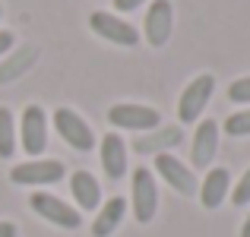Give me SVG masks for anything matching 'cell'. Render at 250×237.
Returning a JSON list of instances; mask_svg holds the SVG:
<instances>
[{
  "mask_svg": "<svg viewBox=\"0 0 250 237\" xmlns=\"http://www.w3.org/2000/svg\"><path fill=\"white\" fill-rule=\"evenodd\" d=\"M212 89H215V79L209 73H200L196 79H190V85L181 92V101H177V117H181V123L200 120L203 108H206L209 98H212Z\"/></svg>",
  "mask_w": 250,
  "mask_h": 237,
  "instance_id": "cell-1",
  "label": "cell"
},
{
  "mask_svg": "<svg viewBox=\"0 0 250 237\" xmlns=\"http://www.w3.org/2000/svg\"><path fill=\"white\" fill-rule=\"evenodd\" d=\"M63 174L67 171L57 158H32V161L16 164L10 171V180L19 183V187H42V183H57Z\"/></svg>",
  "mask_w": 250,
  "mask_h": 237,
  "instance_id": "cell-2",
  "label": "cell"
},
{
  "mask_svg": "<svg viewBox=\"0 0 250 237\" xmlns=\"http://www.w3.org/2000/svg\"><path fill=\"white\" fill-rule=\"evenodd\" d=\"M32 209H35V215H42L44 221H51V225L57 228H67V231H76V228L83 225L80 212H76L73 206H67L63 199H57V196L51 193H32Z\"/></svg>",
  "mask_w": 250,
  "mask_h": 237,
  "instance_id": "cell-3",
  "label": "cell"
},
{
  "mask_svg": "<svg viewBox=\"0 0 250 237\" xmlns=\"http://www.w3.org/2000/svg\"><path fill=\"white\" fill-rule=\"evenodd\" d=\"M54 127H57V133H61V139L67 142V146L80 149V152H89V149L95 146V133L89 130V123H85L76 111L57 108L54 111Z\"/></svg>",
  "mask_w": 250,
  "mask_h": 237,
  "instance_id": "cell-4",
  "label": "cell"
},
{
  "mask_svg": "<svg viewBox=\"0 0 250 237\" xmlns=\"http://www.w3.org/2000/svg\"><path fill=\"white\" fill-rule=\"evenodd\" d=\"M89 25L95 35H102L104 41L111 44H124V48H133V44H140V32L133 29L130 22H124L121 16H114V13H92L89 16Z\"/></svg>",
  "mask_w": 250,
  "mask_h": 237,
  "instance_id": "cell-5",
  "label": "cell"
},
{
  "mask_svg": "<svg viewBox=\"0 0 250 237\" xmlns=\"http://www.w3.org/2000/svg\"><path fill=\"white\" fill-rule=\"evenodd\" d=\"M155 209H159L155 177L149 174V168H136L133 171V215H136V221L149 225L155 218Z\"/></svg>",
  "mask_w": 250,
  "mask_h": 237,
  "instance_id": "cell-6",
  "label": "cell"
},
{
  "mask_svg": "<svg viewBox=\"0 0 250 237\" xmlns=\"http://www.w3.org/2000/svg\"><path fill=\"white\" fill-rule=\"evenodd\" d=\"M171 29H174V10H171V0H152L146 19H143L146 41L152 44V48H162V44H168Z\"/></svg>",
  "mask_w": 250,
  "mask_h": 237,
  "instance_id": "cell-7",
  "label": "cell"
},
{
  "mask_svg": "<svg viewBox=\"0 0 250 237\" xmlns=\"http://www.w3.org/2000/svg\"><path fill=\"white\" fill-rule=\"evenodd\" d=\"M108 120L117 130H136V133H143V130L159 127V111L146 108V104H114L108 111Z\"/></svg>",
  "mask_w": 250,
  "mask_h": 237,
  "instance_id": "cell-8",
  "label": "cell"
},
{
  "mask_svg": "<svg viewBox=\"0 0 250 237\" xmlns=\"http://www.w3.org/2000/svg\"><path fill=\"white\" fill-rule=\"evenodd\" d=\"M155 171L165 177V183L174 190V193H181V196H193L196 193L193 171H190L187 164H181L171 152H159V155H155Z\"/></svg>",
  "mask_w": 250,
  "mask_h": 237,
  "instance_id": "cell-9",
  "label": "cell"
},
{
  "mask_svg": "<svg viewBox=\"0 0 250 237\" xmlns=\"http://www.w3.org/2000/svg\"><path fill=\"white\" fill-rule=\"evenodd\" d=\"M48 146V117L38 104H29L22 111V149L29 155H42Z\"/></svg>",
  "mask_w": 250,
  "mask_h": 237,
  "instance_id": "cell-10",
  "label": "cell"
},
{
  "mask_svg": "<svg viewBox=\"0 0 250 237\" xmlns=\"http://www.w3.org/2000/svg\"><path fill=\"white\" fill-rule=\"evenodd\" d=\"M215 152H219V123L203 120L193 133V146H190V161L193 168H209Z\"/></svg>",
  "mask_w": 250,
  "mask_h": 237,
  "instance_id": "cell-11",
  "label": "cell"
},
{
  "mask_svg": "<svg viewBox=\"0 0 250 237\" xmlns=\"http://www.w3.org/2000/svg\"><path fill=\"white\" fill-rule=\"evenodd\" d=\"M228 190H231V174L228 168H209V174L200 183V202L206 209H219L225 202Z\"/></svg>",
  "mask_w": 250,
  "mask_h": 237,
  "instance_id": "cell-12",
  "label": "cell"
},
{
  "mask_svg": "<svg viewBox=\"0 0 250 237\" xmlns=\"http://www.w3.org/2000/svg\"><path fill=\"white\" fill-rule=\"evenodd\" d=\"M102 168L108 177H124V171H127V146H124V139L117 133H108L102 139Z\"/></svg>",
  "mask_w": 250,
  "mask_h": 237,
  "instance_id": "cell-13",
  "label": "cell"
},
{
  "mask_svg": "<svg viewBox=\"0 0 250 237\" xmlns=\"http://www.w3.org/2000/svg\"><path fill=\"white\" fill-rule=\"evenodd\" d=\"M70 190H73V199L80 202V209H98V202H102V187H98V180L89 174V171H73V177H70Z\"/></svg>",
  "mask_w": 250,
  "mask_h": 237,
  "instance_id": "cell-14",
  "label": "cell"
},
{
  "mask_svg": "<svg viewBox=\"0 0 250 237\" xmlns=\"http://www.w3.org/2000/svg\"><path fill=\"white\" fill-rule=\"evenodd\" d=\"M124 212H127V202H124L121 196L108 199L102 209H98L95 221H92V234H95V237H111L117 231V225L124 221Z\"/></svg>",
  "mask_w": 250,
  "mask_h": 237,
  "instance_id": "cell-15",
  "label": "cell"
},
{
  "mask_svg": "<svg viewBox=\"0 0 250 237\" xmlns=\"http://www.w3.org/2000/svg\"><path fill=\"white\" fill-rule=\"evenodd\" d=\"M181 139H184L181 127H165V130H159L155 136H143V139H136V152H159V149H165V146H177Z\"/></svg>",
  "mask_w": 250,
  "mask_h": 237,
  "instance_id": "cell-16",
  "label": "cell"
},
{
  "mask_svg": "<svg viewBox=\"0 0 250 237\" xmlns=\"http://www.w3.org/2000/svg\"><path fill=\"white\" fill-rule=\"evenodd\" d=\"M32 60H35V48H22V51H16V54H13L10 60L0 67V82H10V79H16L19 73H25V70L32 67Z\"/></svg>",
  "mask_w": 250,
  "mask_h": 237,
  "instance_id": "cell-17",
  "label": "cell"
},
{
  "mask_svg": "<svg viewBox=\"0 0 250 237\" xmlns=\"http://www.w3.org/2000/svg\"><path fill=\"white\" fill-rule=\"evenodd\" d=\"M16 152V120L10 108H0V158H10Z\"/></svg>",
  "mask_w": 250,
  "mask_h": 237,
  "instance_id": "cell-18",
  "label": "cell"
},
{
  "mask_svg": "<svg viewBox=\"0 0 250 237\" xmlns=\"http://www.w3.org/2000/svg\"><path fill=\"white\" fill-rule=\"evenodd\" d=\"M225 133L228 136H250V108L228 117L225 120Z\"/></svg>",
  "mask_w": 250,
  "mask_h": 237,
  "instance_id": "cell-19",
  "label": "cell"
},
{
  "mask_svg": "<svg viewBox=\"0 0 250 237\" xmlns=\"http://www.w3.org/2000/svg\"><path fill=\"white\" fill-rule=\"evenodd\" d=\"M228 98L234 104H250V76H241L228 85Z\"/></svg>",
  "mask_w": 250,
  "mask_h": 237,
  "instance_id": "cell-20",
  "label": "cell"
},
{
  "mask_svg": "<svg viewBox=\"0 0 250 237\" xmlns=\"http://www.w3.org/2000/svg\"><path fill=\"white\" fill-rule=\"evenodd\" d=\"M231 202L234 206H250V168L241 174V180L234 183V190H231Z\"/></svg>",
  "mask_w": 250,
  "mask_h": 237,
  "instance_id": "cell-21",
  "label": "cell"
},
{
  "mask_svg": "<svg viewBox=\"0 0 250 237\" xmlns=\"http://www.w3.org/2000/svg\"><path fill=\"white\" fill-rule=\"evenodd\" d=\"M146 0H114V10H121V13H130V10H136V6H143Z\"/></svg>",
  "mask_w": 250,
  "mask_h": 237,
  "instance_id": "cell-22",
  "label": "cell"
},
{
  "mask_svg": "<svg viewBox=\"0 0 250 237\" xmlns=\"http://www.w3.org/2000/svg\"><path fill=\"white\" fill-rule=\"evenodd\" d=\"M13 48V32H0V57Z\"/></svg>",
  "mask_w": 250,
  "mask_h": 237,
  "instance_id": "cell-23",
  "label": "cell"
},
{
  "mask_svg": "<svg viewBox=\"0 0 250 237\" xmlns=\"http://www.w3.org/2000/svg\"><path fill=\"white\" fill-rule=\"evenodd\" d=\"M19 231H16V225L13 221H0V237H16Z\"/></svg>",
  "mask_w": 250,
  "mask_h": 237,
  "instance_id": "cell-24",
  "label": "cell"
},
{
  "mask_svg": "<svg viewBox=\"0 0 250 237\" xmlns=\"http://www.w3.org/2000/svg\"><path fill=\"white\" fill-rule=\"evenodd\" d=\"M241 237H250V215L244 218V225H241Z\"/></svg>",
  "mask_w": 250,
  "mask_h": 237,
  "instance_id": "cell-25",
  "label": "cell"
},
{
  "mask_svg": "<svg viewBox=\"0 0 250 237\" xmlns=\"http://www.w3.org/2000/svg\"><path fill=\"white\" fill-rule=\"evenodd\" d=\"M0 16H3V10H0Z\"/></svg>",
  "mask_w": 250,
  "mask_h": 237,
  "instance_id": "cell-26",
  "label": "cell"
}]
</instances>
